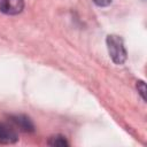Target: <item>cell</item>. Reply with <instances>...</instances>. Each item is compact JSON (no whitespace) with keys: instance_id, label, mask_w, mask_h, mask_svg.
<instances>
[{"instance_id":"obj_3","label":"cell","mask_w":147,"mask_h":147,"mask_svg":"<svg viewBox=\"0 0 147 147\" xmlns=\"http://www.w3.org/2000/svg\"><path fill=\"white\" fill-rule=\"evenodd\" d=\"M9 118L13 122V124L15 126H17L21 131H23V132H33L34 131V124L30 119V117H28L26 115H23V114L11 115Z\"/></svg>"},{"instance_id":"obj_7","label":"cell","mask_w":147,"mask_h":147,"mask_svg":"<svg viewBox=\"0 0 147 147\" xmlns=\"http://www.w3.org/2000/svg\"><path fill=\"white\" fill-rule=\"evenodd\" d=\"M113 0H93V2L99 7H106L111 3Z\"/></svg>"},{"instance_id":"obj_2","label":"cell","mask_w":147,"mask_h":147,"mask_svg":"<svg viewBox=\"0 0 147 147\" xmlns=\"http://www.w3.org/2000/svg\"><path fill=\"white\" fill-rule=\"evenodd\" d=\"M24 8V0H0V11L7 15H17Z\"/></svg>"},{"instance_id":"obj_5","label":"cell","mask_w":147,"mask_h":147,"mask_svg":"<svg viewBox=\"0 0 147 147\" xmlns=\"http://www.w3.org/2000/svg\"><path fill=\"white\" fill-rule=\"evenodd\" d=\"M47 144H48L49 146H57V147H64V146H69V142L67 141L65 137L60 136V134H56V136L51 137Z\"/></svg>"},{"instance_id":"obj_1","label":"cell","mask_w":147,"mask_h":147,"mask_svg":"<svg viewBox=\"0 0 147 147\" xmlns=\"http://www.w3.org/2000/svg\"><path fill=\"white\" fill-rule=\"evenodd\" d=\"M106 44L111 61L118 65L123 64L126 61V55H127L123 39L116 34H109L106 38Z\"/></svg>"},{"instance_id":"obj_4","label":"cell","mask_w":147,"mask_h":147,"mask_svg":"<svg viewBox=\"0 0 147 147\" xmlns=\"http://www.w3.org/2000/svg\"><path fill=\"white\" fill-rule=\"evenodd\" d=\"M17 140L18 137L16 131L8 124L0 123V144L9 145V144H15Z\"/></svg>"},{"instance_id":"obj_6","label":"cell","mask_w":147,"mask_h":147,"mask_svg":"<svg viewBox=\"0 0 147 147\" xmlns=\"http://www.w3.org/2000/svg\"><path fill=\"white\" fill-rule=\"evenodd\" d=\"M137 90H138L139 94L141 95L142 100L145 101L146 100V85H145L144 80H138L137 82Z\"/></svg>"}]
</instances>
